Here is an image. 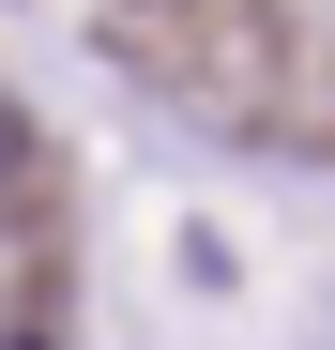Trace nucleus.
Segmentation results:
<instances>
[{
    "label": "nucleus",
    "instance_id": "f257e3e1",
    "mask_svg": "<svg viewBox=\"0 0 335 350\" xmlns=\"http://www.w3.org/2000/svg\"><path fill=\"white\" fill-rule=\"evenodd\" d=\"M16 152H31V122H16V107H0V183H16Z\"/></svg>",
    "mask_w": 335,
    "mask_h": 350
},
{
    "label": "nucleus",
    "instance_id": "f03ea898",
    "mask_svg": "<svg viewBox=\"0 0 335 350\" xmlns=\"http://www.w3.org/2000/svg\"><path fill=\"white\" fill-rule=\"evenodd\" d=\"M16 350H46V335H16Z\"/></svg>",
    "mask_w": 335,
    "mask_h": 350
}]
</instances>
